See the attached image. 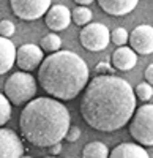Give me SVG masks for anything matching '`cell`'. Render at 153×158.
I'll return each mask as SVG.
<instances>
[{
	"label": "cell",
	"instance_id": "obj_1",
	"mask_svg": "<svg viewBox=\"0 0 153 158\" xmlns=\"http://www.w3.org/2000/svg\"><path fill=\"white\" fill-rule=\"evenodd\" d=\"M136 94L128 81L112 73L98 74L85 85L81 100L84 122L96 131H117L131 120Z\"/></svg>",
	"mask_w": 153,
	"mask_h": 158
},
{
	"label": "cell",
	"instance_id": "obj_2",
	"mask_svg": "<svg viewBox=\"0 0 153 158\" xmlns=\"http://www.w3.org/2000/svg\"><path fill=\"white\" fill-rule=\"evenodd\" d=\"M71 125L70 111L62 100L40 97L24 106L19 117L22 138L35 147L47 149L55 142H62Z\"/></svg>",
	"mask_w": 153,
	"mask_h": 158
},
{
	"label": "cell",
	"instance_id": "obj_3",
	"mask_svg": "<svg viewBox=\"0 0 153 158\" xmlns=\"http://www.w3.org/2000/svg\"><path fill=\"white\" fill-rule=\"evenodd\" d=\"M88 67L71 51L50 52L38 67V81L47 95L62 101L74 100L88 84Z\"/></svg>",
	"mask_w": 153,
	"mask_h": 158
},
{
	"label": "cell",
	"instance_id": "obj_4",
	"mask_svg": "<svg viewBox=\"0 0 153 158\" xmlns=\"http://www.w3.org/2000/svg\"><path fill=\"white\" fill-rule=\"evenodd\" d=\"M36 94V81L30 71H16L13 73L5 82V95L14 106L27 104L35 98Z\"/></svg>",
	"mask_w": 153,
	"mask_h": 158
},
{
	"label": "cell",
	"instance_id": "obj_5",
	"mask_svg": "<svg viewBox=\"0 0 153 158\" xmlns=\"http://www.w3.org/2000/svg\"><path fill=\"white\" fill-rule=\"evenodd\" d=\"M130 135L142 146H153V104L136 108L130 120Z\"/></svg>",
	"mask_w": 153,
	"mask_h": 158
},
{
	"label": "cell",
	"instance_id": "obj_6",
	"mask_svg": "<svg viewBox=\"0 0 153 158\" xmlns=\"http://www.w3.org/2000/svg\"><path fill=\"white\" fill-rule=\"evenodd\" d=\"M79 41L87 51L98 52V51H103L107 48L111 41V32L104 24L88 22L81 30Z\"/></svg>",
	"mask_w": 153,
	"mask_h": 158
},
{
	"label": "cell",
	"instance_id": "obj_7",
	"mask_svg": "<svg viewBox=\"0 0 153 158\" xmlns=\"http://www.w3.org/2000/svg\"><path fill=\"white\" fill-rule=\"evenodd\" d=\"M52 0H10L11 10L22 21H36L46 15Z\"/></svg>",
	"mask_w": 153,
	"mask_h": 158
},
{
	"label": "cell",
	"instance_id": "obj_8",
	"mask_svg": "<svg viewBox=\"0 0 153 158\" xmlns=\"http://www.w3.org/2000/svg\"><path fill=\"white\" fill-rule=\"evenodd\" d=\"M44 60V51L43 48L36 44H22L16 52V65L24 71H33L41 65Z\"/></svg>",
	"mask_w": 153,
	"mask_h": 158
},
{
	"label": "cell",
	"instance_id": "obj_9",
	"mask_svg": "<svg viewBox=\"0 0 153 158\" xmlns=\"http://www.w3.org/2000/svg\"><path fill=\"white\" fill-rule=\"evenodd\" d=\"M130 46L141 56L153 54V27L142 24L130 33Z\"/></svg>",
	"mask_w": 153,
	"mask_h": 158
},
{
	"label": "cell",
	"instance_id": "obj_10",
	"mask_svg": "<svg viewBox=\"0 0 153 158\" xmlns=\"http://www.w3.org/2000/svg\"><path fill=\"white\" fill-rule=\"evenodd\" d=\"M25 152L21 138L13 130L0 127V158H19Z\"/></svg>",
	"mask_w": 153,
	"mask_h": 158
},
{
	"label": "cell",
	"instance_id": "obj_11",
	"mask_svg": "<svg viewBox=\"0 0 153 158\" xmlns=\"http://www.w3.org/2000/svg\"><path fill=\"white\" fill-rule=\"evenodd\" d=\"M71 11L65 5H50L44 15V22L52 32H62L71 24Z\"/></svg>",
	"mask_w": 153,
	"mask_h": 158
},
{
	"label": "cell",
	"instance_id": "obj_12",
	"mask_svg": "<svg viewBox=\"0 0 153 158\" xmlns=\"http://www.w3.org/2000/svg\"><path fill=\"white\" fill-rule=\"evenodd\" d=\"M137 63V52L128 46H119L112 54V65L119 71H130Z\"/></svg>",
	"mask_w": 153,
	"mask_h": 158
},
{
	"label": "cell",
	"instance_id": "obj_13",
	"mask_svg": "<svg viewBox=\"0 0 153 158\" xmlns=\"http://www.w3.org/2000/svg\"><path fill=\"white\" fill-rule=\"evenodd\" d=\"M16 52L18 49L14 48V43L10 38L0 35V76L8 73L14 67Z\"/></svg>",
	"mask_w": 153,
	"mask_h": 158
},
{
	"label": "cell",
	"instance_id": "obj_14",
	"mask_svg": "<svg viewBox=\"0 0 153 158\" xmlns=\"http://www.w3.org/2000/svg\"><path fill=\"white\" fill-rule=\"evenodd\" d=\"M139 3V0H98V5L111 16H125L131 13Z\"/></svg>",
	"mask_w": 153,
	"mask_h": 158
},
{
	"label": "cell",
	"instance_id": "obj_15",
	"mask_svg": "<svg viewBox=\"0 0 153 158\" xmlns=\"http://www.w3.org/2000/svg\"><path fill=\"white\" fill-rule=\"evenodd\" d=\"M109 156L112 158H147L150 156L148 152L142 147V144H130V142H123L120 146L114 149Z\"/></svg>",
	"mask_w": 153,
	"mask_h": 158
},
{
	"label": "cell",
	"instance_id": "obj_16",
	"mask_svg": "<svg viewBox=\"0 0 153 158\" xmlns=\"http://www.w3.org/2000/svg\"><path fill=\"white\" fill-rule=\"evenodd\" d=\"M109 149L106 144H103L101 141H93L88 142L82 150V156L84 158H106L109 156Z\"/></svg>",
	"mask_w": 153,
	"mask_h": 158
},
{
	"label": "cell",
	"instance_id": "obj_17",
	"mask_svg": "<svg viewBox=\"0 0 153 158\" xmlns=\"http://www.w3.org/2000/svg\"><path fill=\"white\" fill-rule=\"evenodd\" d=\"M92 18H93V15L87 5H79L71 11V19L76 25H87L92 21Z\"/></svg>",
	"mask_w": 153,
	"mask_h": 158
},
{
	"label": "cell",
	"instance_id": "obj_18",
	"mask_svg": "<svg viewBox=\"0 0 153 158\" xmlns=\"http://www.w3.org/2000/svg\"><path fill=\"white\" fill-rule=\"evenodd\" d=\"M40 43H41L43 51L50 54V52H55V51L60 49V46H62V38H60L57 33L50 32V33H47V35H44V36L41 38Z\"/></svg>",
	"mask_w": 153,
	"mask_h": 158
},
{
	"label": "cell",
	"instance_id": "obj_19",
	"mask_svg": "<svg viewBox=\"0 0 153 158\" xmlns=\"http://www.w3.org/2000/svg\"><path fill=\"white\" fill-rule=\"evenodd\" d=\"M11 117V101L6 95L0 94V127H3Z\"/></svg>",
	"mask_w": 153,
	"mask_h": 158
},
{
	"label": "cell",
	"instance_id": "obj_20",
	"mask_svg": "<svg viewBox=\"0 0 153 158\" xmlns=\"http://www.w3.org/2000/svg\"><path fill=\"white\" fill-rule=\"evenodd\" d=\"M134 94L136 98H139L141 101H148L153 97V85L150 82H141L134 89Z\"/></svg>",
	"mask_w": 153,
	"mask_h": 158
},
{
	"label": "cell",
	"instance_id": "obj_21",
	"mask_svg": "<svg viewBox=\"0 0 153 158\" xmlns=\"http://www.w3.org/2000/svg\"><path fill=\"white\" fill-rule=\"evenodd\" d=\"M128 40H130L128 32H126V29H123V27H119L114 32H111V41L114 44H117V46H125L126 43H128Z\"/></svg>",
	"mask_w": 153,
	"mask_h": 158
},
{
	"label": "cell",
	"instance_id": "obj_22",
	"mask_svg": "<svg viewBox=\"0 0 153 158\" xmlns=\"http://www.w3.org/2000/svg\"><path fill=\"white\" fill-rule=\"evenodd\" d=\"M14 32H16V27H14V24H13L11 21H8V19L0 21V35L2 36L10 38V36L14 35Z\"/></svg>",
	"mask_w": 153,
	"mask_h": 158
},
{
	"label": "cell",
	"instance_id": "obj_23",
	"mask_svg": "<svg viewBox=\"0 0 153 158\" xmlns=\"http://www.w3.org/2000/svg\"><path fill=\"white\" fill-rule=\"evenodd\" d=\"M79 136H81V130H79L78 127L70 125V128H68V131H66V135H65V139H66L68 142H76V141L79 139Z\"/></svg>",
	"mask_w": 153,
	"mask_h": 158
},
{
	"label": "cell",
	"instance_id": "obj_24",
	"mask_svg": "<svg viewBox=\"0 0 153 158\" xmlns=\"http://www.w3.org/2000/svg\"><path fill=\"white\" fill-rule=\"evenodd\" d=\"M96 71L106 74V73H112V68L109 67V63H106V62H99V63L96 65Z\"/></svg>",
	"mask_w": 153,
	"mask_h": 158
},
{
	"label": "cell",
	"instance_id": "obj_25",
	"mask_svg": "<svg viewBox=\"0 0 153 158\" xmlns=\"http://www.w3.org/2000/svg\"><path fill=\"white\" fill-rule=\"evenodd\" d=\"M144 76H145V79H147V82H150V84L153 85V63H150L148 67H147Z\"/></svg>",
	"mask_w": 153,
	"mask_h": 158
},
{
	"label": "cell",
	"instance_id": "obj_26",
	"mask_svg": "<svg viewBox=\"0 0 153 158\" xmlns=\"http://www.w3.org/2000/svg\"><path fill=\"white\" fill-rule=\"evenodd\" d=\"M49 149V153L50 155H58L60 152H62V144L60 142H55V144H52L50 147H47Z\"/></svg>",
	"mask_w": 153,
	"mask_h": 158
},
{
	"label": "cell",
	"instance_id": "obj_27",
	"mask_svg": "<svg viewBox=\"0 0 153 158\" xmlns=\"http://www.w3.org/2000/svg\"><path fill=\"white\" fill-rule=\"evenodd\" d=\"M76 3H79V5H90V3H93V0H74Z\"/></svg>",
	"mask_w": 153,
	"mask_h": 158
}]
</instances>
